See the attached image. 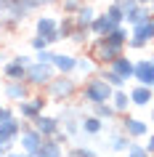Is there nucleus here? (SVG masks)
<instances>
[{
  "label": "nucleus",
  "mask_w": 154,
  "mask_h": 157,
  "mask_svg": "<svg viewBox=\"0 0 154 157\" xmlns=\"http://www.w3.org/2000/svg\"><path fill=\"white\" fill-rule=\"evenodd\" d=\"M90 107H93V115L101 117V120H109V117L117 115V109H114L109 101H101V104H90Z\"/></svg>",
  "instance_id": "412c9836"
},
{
  "label": "nucleus",
  "mask_w": 154,
  "mask_h": 157,
  "mask_svg": "<svg viewBox=\"0 0 154 157\" xmlns=\"http://www.w3.org/2000/svg\"><path fill=\"white\" fill-rule=\"evenodd\" d=\"M117 56H122V48H117V45H109L104 37H98V43H96V59H98V61L109 67Z\"/></svg>",
  "instance_id": "423d86ee"
},
{
  "label": "nucleus",
  "mask_w": 154,
  "mask_h": 157,
  "mask_svg": "<svg viewBox=\"0 0 154 157\" xmlns=\"http://www.w3.org/2000/svg\"><path fill=\"white\" fill-rule=\"evenodd\" d=\"M122 131H125V136H128V139H141V136H146V133H149V125H146L144 120H138V117H125Z\"/></svg>",
  "instance_id": "9d476101"
},
{
  "label": "nucleus",
  "mask_w": 154,
  "mask_h": 157,
  "mask_svg": "<svg viewBox=\"0 0 154 157\" xmlns=\"http://www.w3.org/2000/svg\"><path fill=\"white\" fill-rule=\"evenodd\" d=\"M130 35H136V37H141V40L146 43H154V19H144V21H138V24H133V32Z\"/></svg>",
  "instance_id": "9b49d317"
},
{
  "label": "nucleus",
  "mask_w": 154,
  "mask_h": 157,
  "mask_svg": "<svg viewBox=\"0 0 154 157\" xmlns=\"http://www.w3.org/2000/svg\"><path fill=\"white\" fill-rule=\"evenodd\" d=\"M152 123H154V112H152Z\"/></svg>",
  "instance_id": "58836bf2"
},
{
  "label": "nucleus",
  "mask_w": 154,
  "mask_h": 157,
  "mask_svg": "<svg viewBox=\"0 0 154 157\" xmlns=\"http://www.w3.org/2000/svg\"><path fill=\"white\" fill-rule=\"evenodd\" d=\"M101 77H104V80H106V83H109V85H112V88H122V85H125V77H122L120 72H114L112 67H106V69H104V75H101Z\"/></svg>",
  "instance_id": "b1692460"
},
{
  "label": "nucleus",
  "mask_w": 154,
  "mask_h": 157,
  "mask_svg": "<svg viewBox=\"0 0 154 157\" xmlns=\"http://www.w3.org/2000/svg\"><path fill=\"white\" fill-rule=\"evenodd\" d=\"M48 91H51L53 99H69V96L74 93V80L64 77V75H61V77H53V80L48 83Z\"/></svg>",
  "instance_id": "20e7f679"
},
{
  "label": "nucleus",
  "mask_w": 154,
  "mask_h": 157,
  "mask_svg": "<svg viewBox=\"0 0 154 157\" xmlns=\"http://www.w3.org/2000/svg\"><path fill=\"white\" fill-rule=\"evenodd\" d=\"M109 67H112L114 72H120L125 80H130V77H133V67H136V61H130V59H125V56H117Z\"/></svg>",
  "instance_id": "dca6fc26"
},
{
  "label": "nucleus",
  "mask_w": 154,
  "mask_h": 157,
  "mask_svg": "<svg viewBox=\"0 0 154 157\" xmlns=\"http://www.w3.org/2000/svg\"><path fill=\"white\" fill-rule=\"evenodd\" d=\"M53 69H58L61 75H69L74 69V64H77V59L74 56H69V53H53Z\"/></svg>",
  "instance_id": "4468645a"
},
{
  "label": "nucleus",
  "mask_w": 154,
  "mask_h": 157,
  "mask_svg": "<svg viewBox=\"0 0 154 157\" xmlns=\"http://www.w3.org/2000/svg\"><path fill=\"white\" fill-rule=\"evenodd\" d=\"M152 64H154V56H152Z\"/></svg>",
  "instance_id": "ea45409f"
},
{
  "label": "nucleus",
  "mask_w": 154,
  "mask_h": 157,
  "mask_svg": "<svg viewBox=\"0 0 154 157\" xmlns=\"http://www.w3.org/2000/svg\"><path fill=\"white\" fill-rule=\"evenodd\" d=\"M149 16H152V13H149V6H141V3H138L133 11L125 13V19H128L130 24H138V21H144V19H149Z\"/></svg>",
  "instance_id": "aec40b11"
},
{
  "label": "nucleus",
  "mask_w": 154,
  "mask_h": 157,
  "mask_svg": "<svg viewBox=\"0 0 154 157\" xmlns=\"http://www.w3.org/2000/svg\"><path fill=\"white\" fill-rule=\"evenodd\" d=\"M69 157H96V152H93V149H88V147H77V149H72V152H69Z\"/></svg>",
  "instance_id": "c756f323"
},
{
  "label": "nucleus",
  "mask_w": 154,
  "mask_h": 157,
  "mask_svg": "<svg viewBox=\"0 0 154 157\" xmlns=\"http://www.w3.org/2000/svg\"><path fill=\"white\" fill-rule=\"evenodd\" d=\"M82 131L85 133H90V136H93V133H98L101 131V117H96V115H90V117H85V120H82V125H80Z\"/></svg>",
  "instance_id": "a878e982"
},
{
  "label": "nucleus",
  "mask_w": 154,
  "mask_h": 157,
  "mask_svg": "<svg viewBox=\"0 0 154 157\" xmlns=\"http://www.w3.org/2000/svg\"><path fill=\"white\" fill-rule=\"evenodd\" d=\"M138 3H141V6H152L154 0H138Z\"/></svg>",
  "instance_id": "e433bc0d"
},
{
  "label": "nucleus",
  "mask_w": 154,
  "mask_h": 157,
  "mask_svg": "<svg viewBox=\"0 0 154 157\" xmlns=\"http://www.w3.org/2000/svg\"><path fill=\"white\" fill-rule=\"evenodd\" d=\"M53 64H43V61H35V64L27 67V83L32 85H48L53 80Z\"/></svg>",
  "instance_id": "f03ea898"
},
{
  "label": "nucleus",
  "mask_w": 154,
  "mask_h": 157,
  "mask_svg": "<svg viewBox=\"0 0 154 157\" xmlns=\"http://www.w3.org/2000/svg\"><path fill=\"white\" fill-rule=\"evenodd\" d=\"M93 19H96V11L90 8V6H80V11H77V19H74V21H77L80 27H90V21H93Z\"/></svg>",
  "instance_id": "5701e85b"
},
{
  "label": "nucleus",
  "mask_w": 154,
  "mask_h": 157,
  "mask_svg": "<svg viewBox=\"0 0 154 157\" xmlns=\"http://www.w3.org/2000/svg\"><path fill=\"white\" fill-rule=\"evenodd\" d=\"M3 72H6V77H8V80H27V67L21 64L19 59L6 61V64H3Z\"/></svg>",
  "instance_id": "ddd939ff"
},
{
  "label": "nucleus",
  "mask_w": 154,
  "mask_h": 157,
  "mask_svg": "<svg viewBox=\"0 0 154 157\" xmlns=\"http://www.w3.org/2000/svg\"><path fill=\"white\" fill-rule=\"evenodd\" d=\"M35 128L40 131V136L43 139H53L58 131H61V125H58V120L56 117H43V115H37L35 117Z\"/></svg>",
  "instance_id": "6e6552de"
},
{
  "label": "nucleus",
  "mask_w": 154,
  "mask_h": 157,
  "mask_svg": "<svg viewBox=\"0 0 154 157\" xmlns=\"http://www.w3.org/2000/svg\"><path fill=\"white\" fill-rule=\"evenodd\" d=\"M149 13H152V19H154V3H152V6H149Z\"/></svg>",
  "instance_id": "4c0bfd02"
},
{
  "label": "nucleus",
  "mask_w": 154,
  "mask_h": 157,
  "mask_svg": "<svg viewBox=\"0 0 154 157\" xmlns=\"http://www.w3.org/2000/svg\"><path fill=\"white\" fill-rule=\"evenodd\" d=\"M80 0H64V11H69V13H77L80 11Z\"/></svg>",
  "instance_id": "2f4dec72"
},
{
  "label": "nucleus",
  "mask_w": 154,
  "mask_h": 157,
  "mask_svg": "<svg viewBox=\"0 0 154 157\" xmlns=\"http://www.w3.org/2000/svg\"><path fill=\"white\" fill-rule=\"evenodd\" d=\"M37 157H61V147H58V141H45L43 139V144H40V149L35 152Z\"/></svg>",
  "instance_id": "a211bd4d"
},
{
  "label": "nucleus",
  "mask_w": 154,
  "mask_h": 157,
  "mask_svg": "<svg viewBox=\"0 0 154 157\" xmlns=\"http://www.w3.org/2000/svg\"><path fill=\"white\" fill-rule=\"evenodd\" d=\"M19 115H21V117H29V120H35V117L40 115V107H37L32 99H29V101H19Z\"/></svg>",
  "instance_id": "4be33fe9"
},
{
  "label": "nucleus",
  "mask_w": 154,
  "mask_h": 157,
  "mask_svg": "<svg viewBox=\"0 0 154 157\" xmlns=\"http://www.w3.org/2000/svg\"><path fill=\"white\" fill-rule=\"evenodd\" d=\"M106 16L112 19L114 24H122V21H125V11H122L120 3H112V6H109V11H106Z\"/></svg>",
  "instance_id": "bb28decb"
},
{
  "label": "nucleus",
  "mask_w": 154,
  "mask_h": 157,
  "mask_svg": "<svg viewBox=\"0 0 154 157\" xmlns=\"http://www.w3.org/2000/svg\"><path fill=\"white\" fill-rule=\"evenodd\" d=\"M109 147H112L114 152H128V136L112 133V136H109Z\"/></svg>",
  "instance_id": "393cba45"
},
{
  "label": "nucleus",
  "mask_w": 154,
  "mask_h": 157,
  "mask_svg": "<svg viewBox=\"0 0 154 157\" xmlns=\"http://www.w3.org/2000/svg\"><path fill=\"white\" fill-rule=\"evenodd\" d=\"M8 117H13V115H11L6 107H0V120H8Z\"/></svg>",
  "instance_id": "f704fd0d"
},
{
  "label": "nucleus",
  "mask_w": 154,
  "mask_h": 157,
  "mask_svg": "<svg viewBox=\"0 0 154 157\" xmlns=\"http://www.w3.org/2000/svg\"><path fill=\"white\" fill-rule=\"evenodd\" d=\"M112 85L106 83L104 77H96V80H88L85 88H82V99L88 104H101V101H109L112 99Z\"/></svg>",
  "instance_id": "f257e3e1"
},
{
  "label": "nucleus",
  "mask_w": 154,
  "mask_h": 157,
  "mask_svg": "<svg viewBox=\"0 0 154 157\" xmlns=\"http://www.w3.org/2000/svg\"><path fill=\"white\" fill-rule=\"evenodd\" d=\"M130 104H136V107H149V104H152L154 101V93H152V88H149V85H133V88H130Z\"/></svg>",
  "instance_id": "0eeeda50"
},
{
  "label": "nucleus",
  "mask_w": 154,
  "mask_h": 157,
  "mask_svg": "<svg viewBox=\"0 0 154 157\" xmlns=\"http://www.w3.org/2000/svg\"><path fill=\"white\" fill-rule=\"evenodd\" d=\"M6 96L13 101H24L27 99V85L21 83V80H8V85H6Z\"/></svg>",
  "instance_id": "f3484780"
},
{
  "label": "nucleus",
  "mask_w": 154,
  "mask_h": 157,
  "mask_svg": "<svg viewBox=\"0 0 154 157\" xmlns=\"http://www.w3.org/2000/svg\"><path fill=\"white\" fill-rule=\"evenodd\" d=\"M114 27H117V24H114L112 19H109V16L104 13V16H96L93 21H90V32L96 35V37H104V35H109V32H112Z\"/></svg>",
  "instance_id": "f8f14e48"
},
{
  "label": "nucleus",
  "mask_w": 154,
  "mask_h": 157,
  "mask_svg": "<svg viewBox=\"0 0 154 157\" xmlns=\"http://www.w3.org/2000/svg\"><path fill=\"white\" fill-rule=\"evenodd\" d=\"M32 45H35V48H37V51H43V48H48L51 43L45 40V37H43V35H37V37H35V40H32Z\"/></svg>",
  "instance_id": "473e14b6"
},
{
  "label": "nucleus",
  "mask_w": 154,
  "mask_h": 157,
  "mask_svg": "<svg viewBox=\"0 0 154 157\" xmlns=\"http://www.w3.org/2000/svg\"><path fill=\"white\" fill-rule=\"evenodd\" d=\"M133 80H138L141 85L154 88V64H152V59H138L136 61V67H133Z\"/></svg>",
  "instance_id": "7ed1b4c3"
},
{
  "label": "nucleus",
  "mask_w": 154,
  "mask_h": 157,
  "mask_svg": "<svg viewBox=\"0 0 154 157\" xmlns=\"http://www.w3.org/2000/svg\"><path fill=\"white\" fill-rule=\"evenodd\" d=\"M43 144V136L37 128H29V131H21V149H24L27 155H35Z\"/></svg>",
  "instance_id": "1a4fd4ad"
},
{
  "label": "nucleus",
  "mask_w": 154,
  "mask_h": 157,
  "mask_svg": "<svg viewBox=\"0 0 154 157\" xmlns=\"http://www.w3.org/2000/svg\"><path fill=\"white\" fill-rule=\"evenodd\" d=\"M146 152H149V155H154V133L149 136V144H146Z\"/></svg>",
  "instance_id": "72a5a7b5"
},
{
  "label": "nucleus",
  "mask_w": 154,
  "mask_h": 157,
  "mask_svg": "<svg viewBox=\"0 0 154 157\" xmlns=\"http://www.w3.org/2000/svg\"><path fill=\"white\" fill-rule=\"evenodd\" d=\"M128 157H149V152L141 144H128Z\"/></svg>",
  "instance_id": "c85d7f7f"
},
{
  "label": "nucleus",
  "mask_w": 154,
  "mask_h": 157,
  "mask_svg": "<svg viewBox=\"0 0 154 157\" xmlns=\"http://www.w3.org/2000/svg\"><path fill=\"white\" fill-rule=\"evenodd\" d=\"M109 101H112V107L117 109V112H125V109H128V104H130V96L122 91V88H114V91H112V99H109Z\"/></svg>",
  "instance_id": "6ab92c4d"
},
{
  "label": "nucleus",
  "mask_w": 154,
  "mask_h": 157,
  "mask_svg": "<svg viewBox=\"0 0 154 157\" xmlns=\"http://www.w3.org/2000/svg\"><path fill=\"white\" fill-rule=\"evenodd\" d=\"M152 104H154V101H152Z\"/></svg>",
  "instance_id": "a19ab883"
},
{
  "label": "nucleus",
  "mask_w": 154,
  "mask_h": 157,
  "mask_svg": "<svg viewBox=\"0 0 154 157\" xmlns=\"http://www.w3.org/2000/svg\"><path fill=\"white\" fill-rule=\"evenodd\" d=\"M6 157H29V155H27V152H8Z\"/></svg>",
  "instance_id": "c9c22d12"
},
{
  "label": "nucleus",
  "mask_w": 154,
  "mask_h": 157,
  "mask_svg": "<svg viewBox=\"0 0 154 157\" xmlns=\"http://www.w3.org/2000/svg\"><path fill=\"white\" fill-rule=\"evenodd\" d=\"M74 27H77V21H74L72 16H64V21H58V32H61V37H72Z\"/></svg>",
  "instance_id": "cd10ccee"
},
{
  "label": "nucleus",
  "mask_w": 154,
  "mask_h": 157,
  "mask_svg": "<svg viewBox=\"0 0 154 157\" xmlns=\"http://www.w3.org/2000/svg\"><path fill=\"white\" fill-rule=\"evenodd\" d=\"M37 35H43L48 43H56L61 40V32H58V21L51 16H40L37 19Z\"/></svg>",
  "instance_id": "39448f33"
},
{
  "label": "nucleus",
  "mask_w": 154,
  "mask_h": 157,
  "mask_svg": "<svg viewBox=\"0 0 154 157\" xmlns=\"http://www.w3.org/2000/svg\"><path fill=\"white\" fill-rule=\"evenodd\" d=\"M74 69H80V72H93V64H90L88 59H77V64H74Z\"/></svg>",
  "instance_id": "7c9ffc66"
},
{
  "label": "nucleus",
  "mask_w": 154,
  "mask_h": 157,
  "mask_svg": "<svg viewBox=\"0 0 154 157\" xmlns=\"http://www.w3.org/2000/svg\"><path fill=\"white\" fill-rule=\"evenodd\" d=\"M104 40L109 43V45H117V48H125V45H128V29H125L122 24H117V27H114V29H112L109 35H104Z\"/></svg>",
  "instance_id": "2eb2a0df"
}]
</instances>
